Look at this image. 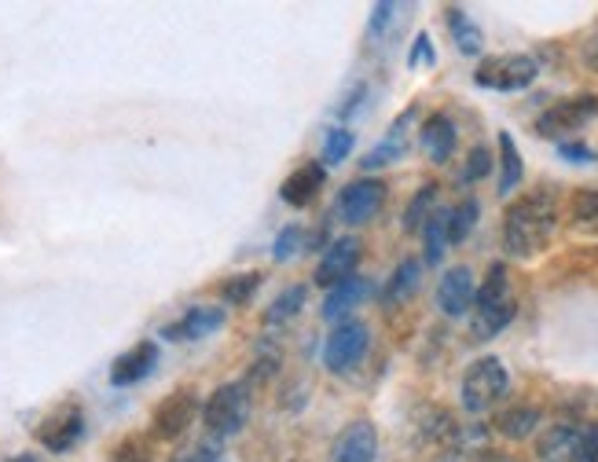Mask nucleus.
Returning <instances> with one entry per match:
<instances>
[{"label":"nucleus","instance_id":"ea45409f","mask_svg":"<svg viewBox=\"0 0 598 462\" xmlns=\"http://www.w3.org/2000/svg\"><path fill=\"white\" fill-rule=\"evenodd\" d=\"M584 59H587V66H595V70H598V34L584 45Z\"/></svg>","mask_w":598,"mask_h":462},{"label":"nucleus","instance_id":"412c9836","mask_svg":"<svg viewBox=\"0 0 598 462\" xmlns=\"http://www.w3.org/2000/svg\"><path fill=\"white\" fill-rule=\"evenodd\" d=\"M448 29H452V37H455V48H459L463 56H478L481 48H485L481 26L474 23V19L463 12V8H448Z\"/></svg>","mask_w":598,"mask_h":462},{"label":"nucleus","instance_id":"4c0bfd02","mask_svg":"<svg viewBox=\"0 0 598 462\" xmlns=\"http://www.w3.org/2000/svg\"><path fill=\"white\" fill-rule=\"evenodd\" d=\"M419 63H433L430 34H419V37H415V48H411V56H408V66H419Z\"/></svg>","mask_w":598,"mask_h":462},{"label":"nucleus","instance_id":"e433bc0d","mask_svg":"<svg viewBox=\"0 0 598 462\" xmlns=\"http://www.w3.org/2000/svg\"><path fill=\"white\" fill-rule=\"evenodd\" d=\"M576 462H598V426L581 429V459Z\"/></svg>","mask_w":598,"mask_h":462},{"label":"nucleus","instance_id":"f257e3e1","mask_svg":"<svg viewBox=\"0 0 598 462\" xmlns=\"http://www.w3.org/2000/svg\"><path fill=\"white\" fill-rule=\"evenodd\" d=\"M554 228H559V206L547 191L518 198L503 217V246L514 257H536L551 243Z\"/></svg>","mask_w":598,"mask_h":462},{"label":"nucleus","instance_id":"473e14b6","mask_svg":"<svg viewBox=\"0 0 598 462\" xmlns=\"http://www.w3.org/2000/svg\"><path fill=\"white\" fill-rule=\"evenodd\" d=\"M489 169H492V155H489V147H474L470 155H466V169H463V180L466 184H478L481 177H489Z\"/></svg>","mask_w":598,"mask_h":462},{"label":"nucleus","instance_id":"1a4fd4ad","mask_svg":"<svg viewBox=\"0 0 598 462\" xmlns=\"http://www.w3.org/2000/svg\"><path fill=\"white\" fill-rule=\"evenodd\" d=\"M382 203H386V184L363 177V180H352V184L342 191L338 214L346 224H368V220L382 209Z\"/></svg>","mask_w":598,"mask_h":462},{"label":"nucleus","instance_id":"c756f323","mask_svg":"<svg viewBox=\"0 0 598 462\" xmlns=\"http://www.w3.org/2000/svg\"><path fill=\"white\" fill-rule=\"evenodd\" d=\"M352 144H357V136H352L349 129H331V133H327V144H323V162H327V166L346 162Z\"/></svg>","mask_w":598,"mask_h":462},{"label":"nucleus","instance_id":"f704fd0d","mask_svg":"<svg viewBox=\"0 0 598 462\" xmlns=\"http://www.w3.org/2000/svg\"><path fill=\"white\" fill-rule=\"evenodd\" d=\"M559 155L565 158V162H573V166L595 162V150L591 147H587V144H570V139H562V144H559Z\"/></svg>","mask_w":598,"mask_h":462},{"label":"nucleus","instance_id":"9d476101","mask_svg":"<svg viewBox=\"0 0 598 462\" xmlns=\"http://www.w3.org/2000/svg\"><path fill=\"white\" fill-rule=\"evenodd\" d=\"M195 411H199L195 389H177L174 397L162 400L158 411H155V418H151V426H155V437H162V440L180 437L191 426V422H195Z\"/></svg>","mask_w":598,"mask_h":462},{"label":"nucleus","instance_id":"a19ab883","mask_svg":"<svg viewBox=\"0 0 598 462\" xmlns=\"http://www.w3.org/2000/svg\"><path fill=\"white\" fill-rule=\"evenodd\" d=\"M8 462H34V455H19V459H8Z\"/></svg>","mask_w":598,"mask_h":462},{"label":"nucleus","instance_id":"f03ea898","mask_svg":"<svg viewBox=\"0 0 598 462\" xmlns=\"http://www.w3.org/2000/svg\"><path fill=\"white\" fill-rule=\"evenodd\" d=\"M514 313H518V301H514L506 268L492 265L489 279H485V283L478 287V297H474V308H470V335H474V341L495 338L514 319Z\"/></svg>","mask_w":598,"mask_h":462},{"label":"nucleus","instance_id":"aec40b11","mask_svg":"<svg viewBox=\"0 0 598 462\" xmlns=\"http://www.w3.org/2000/svg\"><path fill=\"white\" fill-rule=\"evenodd\" d=\"M422 147H426V155H430L438 166L448 162L452 150H455V125H452L448 114H430V118H426V125H422Z\"/></svg>","mask_w":598,"mask_h":462},{"label":"nucleus","instance_id":"2eb2a0df","mask_svg":"<svg viewBox=\"0 0 598 462\" xmlns=\"http://www.w3.org/2000/svg\"><path fill=\"white\" fill-rule=\"evenodd\" d=\"M225 327V308L217 305H199V308H188L184 316L177 319V324L162 327V338L166 341H199L213 335V330Z\"/></svg>","mask_w":598,"mask_h":462},{"label":"nucleus","instance_id":"72a5a7b5","mask_svg":"<svg viewBox=\"0 0 598 462\" xmlns=\"http://www.w3.org/2000/svg\"><path fill=\"white\" fill-rule=\"evenodd\" d=\"M151 455H155V451H151L144 437H125L115 448V462H151Z\"/></svg>","mask_w":598,"mask_h":462},{"label":"nucleus","instance_id":"0eeeda50","mask_svg":"<svg viewBox=\"0 0 598 462\" xmlns=\"http://www.w3.org/2000/svg\"><path fill=\"white\" fill-rule=\"evenodd\" d=\"M368 327L360 324V319H342L338 327L331 330L327 345H323V364L334 375H342V370H352L368 353Z\"/></svg>","mask_w":598,"mask_h":462},{"label":"nucleus","instance_id":"7ed1b4c3","mask_svg":"<svg viewBox=\"0 0 598 462\" xmlns=\"http://www.w3.org/2000/svg\"><path fill=\"white\" fill-rule=\"evenodd\" d=\"M511 389V375H506L500 356H481L466 367L463 375V408L470 415H485L489 408H495Z\"/></svg>","mask_w":598,"mask_h":462},{"label":"nucleus","instance_id":"2f4dec72","mask_svg":"<svg viewBox=\"0 0 598 462\" xmlns=\"http://www.w3.org/2000/svg\"><path fill=\"white\" fill-rule=\"evenodd\" d=\"M301 246H306V231H301L298 224H290V228H283L279 235H276V243H272V257L290 260Z\"/></svg>","mask_w":598,"mask_h":462},{"label":"nucleus","instance_id":"393cba45","mask_svg":"<svg viewBox=\"0 0 598 462\" xmlns=\"http://www.w3.org/2000/svg\"><path fill=\"white\" fill-rule=\"evenodd\" d=\"M525 166L518 155V144H514L511 133H500V195H511L514 187L522 184Z\"/></svg>","mask_w":598,"mask_h":462},{"label":"nucleus","instance_id":"bb28decb","mask_svg":"<svg viewBox=\"0 0 598 462\" xmlns=\"http://www.w3.org/2000/svg\"><path fill=\"white\" fill-rule=\"evenodd\" d=\"M478 217H481L478 198H463L459 206L448 209V243H463L474 231V224H478Z\"/></svg>","mask_w":598,"mask_h":462},{"label":"nucleus","instance_id":"f8f14e48","mask_svg":"<svg viewBox=\"0 0 598 462\" xmlns=\"http://www.w3.org/2000/svg\"><path fill=\"white\" fill-rule=\"evenodd\" d=\"M474 297H478V283H474V272L466 265H455L444 272L441 287H438V305L444 316L459 319L474 308Z\"/></svg>","mask_w":598,"mask_h":462},{"label":"nucleus","instance_id":"39448f33","mask_svg":"<svg viewBox=\"0 0 598 462\" xmlns=\"http://www.w3.org/2000/svg\"><path fill=\"white\" fill-rule=\"evenodd\" d=\"M536 74H540V63L533 56H522V52H511V56H492L485 59L474 74V82L481 88H492V93H525Z\"/></svg>","mask_w":598,"mask_h":462},{"label":"nucleus","instance_id":"ddd939ff","mask_svg":"<svg viewBox=\"0 0 598 462\" xmlns=\"http://www.w3.org/2000/svg\"><path fill=\"white\" fill-rule=\"evenodd\" d=\"M357 260H360V243L352 235L346 239H334V243L327 246V254H323V260L316 265V283L334 290L338 283H346V279H352V272H357Z\"/></svg>","mask_w":598,"mask_h":462},{"label":"nucleus","instance_id":"58836bf2","mask_svg":"<svg viewBox=\"0 0 598 462\" xmlns=\"http://www.w3.org/2000/svg\"><path fill=\"white\" fill-rule=\"evenodd\" d=\"M393 12H397V4H374L371 8V34H382V29L393 23Z\"/></svg>","mask_w":598,"mask_h":462},{"label":"nucleus","instance_id":"7c9ffc66","mask_svg":"<svg viewBox=\"0 0 598 462\" xmlns=\"http://www.w3.org/2000/svg\"><path fill=\"white\" fill-rule=\"evenodd\" d=\"M573 220L576 224H598V187H584L573 195Z\"/></svg>","mask_w":598,"mask_h":462},{"label":"nucleus","instance_id":"6ab92c4d","mask_svg":"<svg viewBox=\"0 0 598 462\" xmlns=\"http://www.w3.org/2000/svg\"><path fill=\"white\" fill-rule=\"evenodd\" d=\"M368 294H371L368 279H360V276L346 279V283L334 287L331 294H327V301H323V319H334V324H342V319H346Z\"/></svg>","mask_w":598,"mask_h":462},{"label":"nucleus","instance_id":"4468645a","mask_svg":"<svg viewBox=\"0 0 598 462\" xmlns=\"http://www.w3.org/2000/svg\"><path fill=\"white\" fill-rule=\"evenodd\" d=\"M155 367H158V345L155 341H136L129 353H121L115 360V367H110V386H118V389L136 386V381H144Z\"/></svg>","mask_w":598,"mask_h":462},{"label":"nucleus","instance_id":"a211bd4d","mask_svg":"<svg viewBox=\"0 0 598 462\" xmlns=\"http://www.w3.org/2000/svg\"><path fill=\"white\" fill-rule=\"evenodd\" d=\"M411 122H415V110H404V114L397 118V122L390 125V133H386V139H382L379 147H371L368 155H363V169H382V166H393V162H400L404 158V150H408V129H411Z\"/></svg>","mask_w":598,"mask_h":462},{"label":"nucleus","instance_id":"b1692460","mask_svg":"<svg viewBox=\"0 0 598 462\" xmlns=\"http://www.w3.org/2000/svg\"><path fill=\"white\" fill-rule=\"evenodd\" d=\"M536 426H540V408H529V404L506 408L503 415L495 418V429H500L506 440H525Z\"/></svg>","mask_w":598,"mask_h":462},{"label":"nucleus","instance_id":"c85d7f7f","mask_svg":"<svg viewBox=\"0 0 598 462\" xmlns=\"http://www.w3.org/2000/svg\"><path fill=\"white\" fill-rule=\"evenodd\" d=\"M261 287V272H247V276H231L220 283V297L228 301V305H247V301L258 294Z\"/></svg>","mask_w":598,"mask_h":462},{"label":"nucleus","instance_id":"5701e85b","mask_svg":"<svg viewBox=\"0 0 598 462\" xmlns=\"http://www.w3.org/2000/svg\"><path fill=\"white\" fill-rule=\"evenodd\" d=\"M422 243H426V265H441L444 246H448V209H433L422 224Z\"/></svg>","mask_w":598,"mask_h":462},{"label":"nucleus","instance_id":"423d86ee","mask_svg":"<svg viewBox=\"0 0 598 462\" xmlns=\"http://www.w3.org/2000/svg\"><path fill=\"white\" fill-rule=\"evenodd\" d=\"M598 118V96H573V99H562V104L547 107L540 118H536V133L547 136V139H559L570 136V133H581L587 122Z\"/></svg>","mask_w":598,"mask_h":462},{"label":"nucleus","instance_id":"a878e982","mask_svg":"<svg viewBox=\"0 0 598 462\" xmlns=\"http://www.w3.org/2000/svg\"><path fill=\"white\" fill-rule=\"evenodd\" d=\"M306 297H309V290L306 287H287L283 294L272 301V308L265 313V319L272 327H279V324H287V319H294L306 308Z\"/></svg>","mask_w":598,"mask_h":462},{"label":"nucleus","instance_id":"4be33fe9","mask_svg":"<svg viewBox=\"0 0 598 462\" xmlns=\"http://www.w3.org/2000/svg\"><path fill=\"white\" fill-rule=\"evenodd\" d=\"M419 276H422V265L419 260H400L397 268H393V276H390V283H386V290H382V301L386 305H397V301H404V297H411L415 290H419Z\"/></svg>","mask_w":598,"mask_h":462},{"label":"nucleus","instance_id":"f3484780","mask_svg":"<svg viewBox=\"0 0 598 462\" xmlns=\"http://www.w3.org/2000/svg\"><path fill=\"white\" fill-rule=\"evenodd\" d=\"M536 455H540V462H576L581 459V429L570 426V422L547 426L543 437L536 440Z\"/></svg>","mask_w":598,"mask_h":462},{"label":"nucleus","instance_id":"cd10ccee","mask_svg":"<svg viewBox=\"0 0 598 462\" xmlns=\"http://www.w3.org/2000/svg\"><path fill=\"white\" fill-rule=\"evenodd\" d=\"M433 198H438V187L433 184L419 187V195H415L408 203V209H404V231H422L426 217L433 214Z\"/></svg>","mask_w":598,"mask_h":462},{"label":"nucleus","instance_id":"dca6fc26","mask_svg":"<svg viewBox=\"0 0 598 462\" xmlns=\"http://www.w3.org/2000/svg\"><path fill=\"white\" fill-rule=\"evenodd\" d=\"M323 180H327V169H323V162H306V166L294 169L287 180H283L279 198L294 209H306V206H312V198L320 195Z\"/></svg>","mask_w":598,"mask_h":462},{"label":"nucleus","instance_id":"6e6552de","mask_svg":"<svg viewBox=\"0 0 598 462\" xmlns=\"http://www.w3.org/2000/svg\"><path fill=\"white\" fill-rule=\"evenodd\" d=\"M81 434H85V411H81L77 404L56 408L52 415L37 426V440L48 451H56V455H63V451L74 448L81 440Z\"/></svg>","mask_w":598,"mask_h":462},{"label":"nucleus","instance_id":"c9c22d12","mask_svg":"<svg viewBox=\"0 0 598 462\" xmlns=\"http://www.w3.org/2000/svg\"><path fill=\"white\" fill-rule=\"evenodd\" d=\"M174 462H225V459L217 455V448H210V445H195V448L177 451Z\"/></svg>","mask_w":598,"mask_h":462},{"label":"nucleus","instance_id":"9b49d317","mask_svg":"<svg viewBox=\"0 0 598 462\" xmlns=\"http://www.w3.org/2000/svg\"><path fill=\"white\" fill-rule=\"evenodd\" d=\"M374 451H379V429L368 418H357L334 437L327 462H374Z\"/></svg>","mask_w":598,"mask_h":462},{"label":"nucleus","instance_id":"20e7f679","mask_svg":"<svg viewBox=\"0 0 598 462\" xmlns=\"http://www.w3.org/2000/svg\"><path fill=\"white\" fill-rule=\"evenodd\" d=\"M250 418V386L247 381H228L213 389V397L202 408V422L213 437H236Z\"/></svg>","mask_w":598,"mask_h":462}]
</instances>
